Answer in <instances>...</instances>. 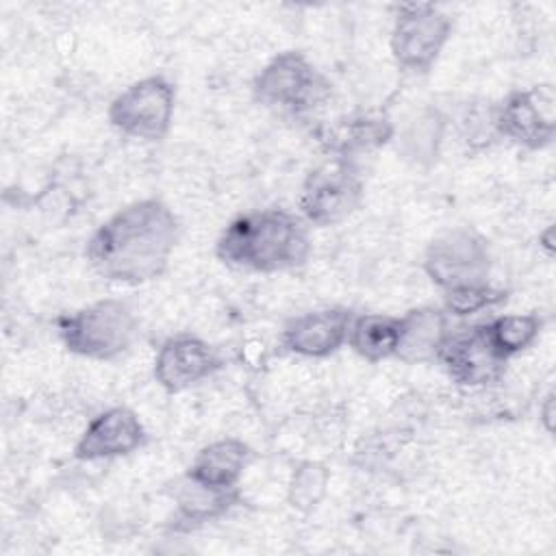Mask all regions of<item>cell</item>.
<instances>
[{"label":"cell","instance_id":"6da1fadb","mask_svg":"<svg viewBox=\"0 0 556 556\" xmlns=\"http://www.w3.org/2000/svg\"><path fill=\"white\" fill-rule=\"evenodd\" d=\"M178 235L172 208L156 198H143L104 219L89 237L85 256L104 280L143 285L167 269Z\"/></svg>","mask_w":556,"mask_h":556},{"label":"cell","instance_id":"7a4b0ae2","mask_svg":"<svg viewBox=\"0 0 556 556\" xmlns=\"http://www.w3.org/2000/svg\"><path fill=\"white\" fill-rule=\"evenodd\" d=\"M311 254L306 222L287 208H258L235 217L215 243V256L235 269L276 274L302 267Z\"/></svg>","mask_w":556,"mask_h":556},{"label":"cell","instance_id":"3957f363","mask_svg":"<svg viewBox=\"0 0 556 556\" xmlns=\"http://www.w3.org/2000/svg\"><path fill=\"white\" fill-rule=\"evenodd\" d=\"M137 328L139 324L130 306L115 298L91 302L56 319L59 339L65 350L91 361L122 356L132 345Z\"/></svg>","mask_w":556,"mask_h":556},{"label":"cell","instance_id":"277c9868","mask_svg":"<svg viewBox=\"0 0 556 556\" xmlns=\"http://www.w3.org/2000/svg\"><path fill=\"white\" fill-rule=\"evenodd\" d=\"M252 93L256 102L280 115L302 117L328 100L330 83L302 52L287 50L256 74Z\"/></svg>","mask_w":556,"mask_h":556},{"label":"cell","instance_id":"5b68a950","mask_svg":"<svg viewBox=\"0 0 556 556\" xmlns=\"http://www.w3.org/2000/svg\"><path fill=\"white\" fill-rule=\"evenodd\" d=\"M363 193L354 161L332 154L306 174L298 193L300 217L313 226H334L356 213Z\"/></svg>","mask_w":556,"mask_h":556},{"label":"cell","instance_id":"8992f818","mask_svg":"<svg viewBox=\"0 0 556 556\" xmlns=\"http://www.w3.org/2000/svg\"><path fill=\"white\" fill-rule=\"evenodd\" d=\"M176 89L165 76H146L128 85L109 104V122L126 137L161 141L172 126Z\"/></svg>","mask_w":556,"mask_h":556},{"label":"cell","instance_id":"52a82bcc","mask_svg":"<svg viewBox=\"0 0 556 556\" xmlns=\"http://www.w3.org/2000/svg\"><path fill=\"white\" fill-rule=\"evenodd\" d=\"M452 35V17L434 4H400L389 48L395 63L413 74H426Z\"/></svg>","mask_w":556,"mask_h":556},{"label":"cell","instance_id":"ba28073f","mask_svg":"<svg viewBox=\"0 0 556 556\" xmlns=\"http://www.w3.org/2000/svg\"><path fill=\"white\" fill-rule=\"evenodd\" d=\"M493 256L489 241L471 228H452L424 252V271L441 289L489 282Z\"/></svg>","mask_w":556,"mask_h":556},{"label":"cell","instance_id":"9c48e42d","mask_svg":"<svg viewBox=\"0 0 556 556\" xmlns=\"http://www.w3.org/2000/svg\"><path fill=\"white\" fill-rule=\"evenodd\" d=\"M495 132L526 150H543L556 135V89L552 83L510 91L493 109Z\"/></svg>","mask_w":556,"mask_h":556},{"label":"cell","instance_id":"30bf717a","mask_svg":"<svg viewBox=\"0 0 556 556\" xmlns=\"http://www.w3.org/2000/svg\"><path fill=\"white\" fill-rule=\"evenodd\" d=\"M437 363L456 384L478 389L500 382L508 358L495 350L484 324H476L450 330L439 348Z\"/></svg>","mask_w":556,"mask_h":556},{"label":"cell","instance_id":"8fae6325","mask_svg":"<svg viewBox=\"0 0 556 556\" xmlns=\"http://www.w3.org/2000/svg\"><path fill=\"white\" fill-rule=\"evenodd\" d=\"M222 367L219 352L195 334L165 339L154 356V380L167 393H180L211 378Z\"/></svg>","mask_w":556,"mask_h":556},{"label":"cell","instance_id":"7c38bea8","mask_svg":"<svg viewBox=\"0 0 556 556\" xmlns=\"http://www.w3.org/2000/svg\"><path fill=\"white\" fill-rule=\"evenodd\" d=\"M148 441V432L135 410L111 406L98 413L74 445V458L93 463L119 458L137 452Z\"/></svg>","mask_w":556,"mask_h":556},{"label":"cell","instance_id":"4fadbf2b","mask_svg":"<svg viewBox=\"0 0 556 556\" xmlns=\"http://www.w3.org/2000/svg\"><path fill=\"white\" fill-rule=\"evenodd\" d=\"M354 313L343 306H328L302 313L287 321L280 332L285 352L304 358H326L348 343Z\"/></svg>","mask_w":556,"mask_h":556},{"label":"cell","instance_id":"5bb4252c","mask_svg":"<svg viewBox=\"0 0 556 556\" xmlns=\"http://www.w3.org/2000/svg\"><path fill=\"white\" fill-rule=\"evenodd\" d=\"M254 452L241 439H217L206 443L191 460L187 478L215 486V489H237L243 471L250 467Z\"/></svg>","mask_w":556,"mask_h":556},{"label":"cell","instance_id":"9a60e30c","mask_svg":"<svg viewBox=\"0 0 556 556\" xmlns=\"http://www.w3.org/2000/svg\"><path fill=\"white\" fill-rule=\"evenodd\" d=\"M447 313L437 306H417L400 317L402 334L395 358L406 365L437 361L439 348L450 332Z\"/></svg>","mask_w":556,"mask_h":556},{"label":"cell","instance_id":"2e32d148","mask_svg":"<svg viewBox=\"0 0 556 556\" xmlns=\"http://www.w3.org/2000/svg\"><path fill=\"white\" fill-rule=\"evenodd\" d=\"M393 132V124L384 113H358L330 126L324 141L334 156L354 159L358 152L384 146Z\"/></svg>","mask_w":556,"mask_h":556},{"label":"cell","instance_id":"e0dca14e","mask_svg":"<svg viewBox=\"0 0 556 556\" xmlns=\"http://www.w3.org/2000/svg\"><path fill=\"white\" fill-rule=\"evenodd\" d=\"M239 502V489H215L182 478L174 491L176 519L185 528H195L226 515Z\"/></svg>","mask_w":556,"mask_h":556},{"label":"cell","instance_id":"ac0fdd59","mask_svg":"<svg viewBox=\"0 0 556 556\" xmlns=\"http://www.w3.org/2000/svg\"><path fill=\"white\" fill-rule=\"evenodd\" d=\"M400 317L384 313L354 315L348 330V345L367 363L395 358L400 345Z\"/></svg>","mask_w":556,"mask_h":556},{"label":"cell","instance_id":"d6986e66","mask_svg":"<svg viewBox=\"0 0 556 556\" xmlns=\"http://www.w3.org/2000/svg\"><path fill=\"white\" fill-rule=\"evenodd\" d=\"M543 328V319L534 313H508L493 317L484 324V330L504 358H513L528 350Z\"/></svg>","mask_w":556,"mask_h":556},{"label":"cell","instance_id":"ffe728a7","mask_svg":"<svg viewBox=\"0 0 556 556\" xmlns=\"http://www.w3.org/2000/svg\"><path fill=\"white\" fill-rule=\"evenodd\" d=\"M328 480H330V471L326 469V465L313 463V460L298 465L287 486L289 504L295 510L311 513L324 500L328 491Z\"/></svg>","mask_w":556,"mask_h":556},{"label":"cell","instance_id":"44dd1931","mask_svg":"<svg viewBox=\"0 0 556 556\" xmlns=\"http://www.w3.org/2000/svg\"><path fill=\"white\" fill-rule=\"evenodd\" d=\"M506 300V291L489 282L463 285L443 291V311L452 317H469L493 308Z\"/></svg>","mask_w":556,"mask_h":556},{"label":"cell","instance_id":"7402d4cb","mask_svg":"<svg viewBox=\"0 0 556 556\" xmlns=\"http://www.w3.org/2000/svg\"><path fill=\"white\" fill-rule=\"evenodd\" d=\"M441 128H443V119L439 117L437 111H430L428 115L419 117V122L406 130V137H404L406 154L419 163L432 161L441 143Z\"/></svg>","mask_w":556,"mask_h":556},{"label":"cell","instance_id":"603a6c76","mask_svg":"<svg viewBox=\"0 0 556 556\" xmlns=\"http://www.w3.org/2000/svg\"><path fill=\"white\" fill-rule=\"evenodd\" d=\"M539 413H541L543 428H545L547 432H552V426H554V393H552V391L543 397V404H541Z\"/></svg>","mask_w":556,"mask_h":556}]
</instances>
